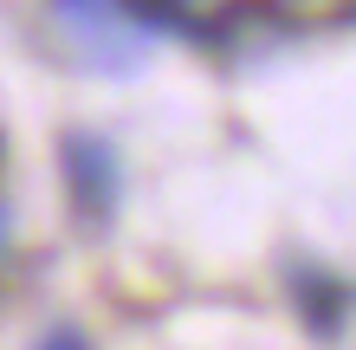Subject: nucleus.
Returning a JSON list of instances; mask_svg holds the SVG:
<instances>
[{
	"mask_svg": "<svg viewBox=\"0 0 356 350\" xmlns=\"http://www.w3.org/2000/svg\"><path fill=\"white\" fill-rule=\"evenodd\" d=\"M0 240H7V214H0Z\"/></svg>",
	"mask_w": 356,
	"mask_h": 350,
	"instance_id": "nucleus-3",
	"label": "nucleus"
},
{
	"mask_svg": "<svg viewBox=\"0 0 356 350\" xmlns=\"http://www.w3.org/2000/svg\"><path fill=\"white\" fill-rule=\"evenodd\" d=\"M39 350H91L85 337H78V331H58V337H46V344H39Z\"/></svg>",
	"mask_w": 356,
	"mask_h": 350,
	"instance_id": "nucleus-2",
	"label": "nucleus"
},
{
	"mask_svg": "<svg viewBox=\"0 0 356 350\" xmlns=\"http://www.w3.org/2000/svg\"><path fill=\"white\" fill-rule=\"evenodd\" d=\"M65 175H72V195H78V214H111L117 169H111V150H104V143L72 136L65 143Z\"/></svg>",
	"mask_w": 356,
	"mask_h": 350,
	"instance_id": "nucleus-1",
	"label": "nucleus"
}]
</instances>
